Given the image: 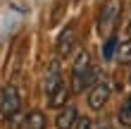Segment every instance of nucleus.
Masks as SVG:
<instances>
[{"label": "nucleus", "instance_id": "7ed1b4c3", "mask_svg": "<svg viewBox=\"0 0 131 129\" xmlns=\"http://www.w3.org/2000/svg\"><path fill=\"white\" fill-rule=\"evenodd\" d=\"M21 110V98L14 84H5L0 91V115L5 117V122H12Z\"/></svg>", "mask_w": 131, "mask_h": 129}, {"label": "nucleus", "instance_id": "f257e3e1", "mask_svg": "<svg viewBox=\"0 0 131 129\" xmlns=\"http://www.w3.org/2000/svg\"><path fill=\"white\" fill-rule=\"evenodd\" d=\"M95 67L91 65V55L86 50H79L72 62V91L74 93H81L91 81L95 79Z\"/></svg>", "mask_w": 131, "mask_h": 129}, {"label": "nucleus", "instance_id": "f8f14e48", "mask_svg": "<svg viewBox=\"0 0 131 129\" xmlns=\"http://www.w3.org/2000/svg\"><path fill=\"white\" fill-rule=\"evenodd\" d=\"M117 57H119V62L131 65V38H126V43H122V45H119Z\"/></svg>", "mask_w": 131, "mask_h": 129}, {"label": "nucleus", "instance_id": "ddd939ff", "mask_svg": "<svg viewBox=\"0 0 131 129\" xmlns=\"http://www.w3.org/2000/svg\"><path fill=\"white\" fill-rule=\"evenodd\" d=\"M74 129H93V122H91L88 117H83V120H79V124H76Z\"/></svg>", "mask_w": 131, "mask_h": 129}, {"label": "nucleus", "instance_id": "dca6fc26", "mask_svg": "<svg viewBox=\"0 0 131 129\" xmlns=\"http://www.w3.org/2000/svg\"><path fill=\"white\" fill-rule=\"evenodd\" d=\"M129 81H131V77H129Z\"/></svg>", "mask_w": 131, "mask_h": 129}, {"label": "nucleus", "instance_id": "0eeeda50", "mask_svg": "<svg viewBox=\"0 0 131 129\" xmlns=\"http://www.w3.org/2000/svg\"><path fill=\"white\" fill-rule=\"evenodd\" d=\"M74 38H76L74 26H67L64 31L60 34V38H57V55H60V57H64V55H69V53H72Z\"/></svg>", "mask_w": 131, "mask_h": 129}, {"label": "nucleus", "instance_id": "39448f33", "mask_svg": "<svg viewBox=\"0 0 131 129\" xmlns=\"http://www.w3.org/2000/svg\"><path fill=\"white\" fill-rule=\"evenodd\" d=\"M62 84V72H60V60L55 57L52 62L48 65V72H45V84H43V88H45V96H52L57 91V86Z\"/></svg>", "mask_w": 131, "mask_h": 129}, {"label": "nucleus", "instance_id": "20e7f679", "mask_svg": "<svg viewBox=\"0 0 131 129\" xmlns=\"http://www.w3.org/2000/svg\"><path fill=\"white\" fill-rule=\"evenodd\" d=\"M110 84L107 81H95L93 86H91V91H88V96H86V101H88V108L91 110H103V105L107 103V98H110Z\"/></svg>", "mask_w": 131, "mask_h": 129}, {"label": "nucleus", "instance_id": "6e6552de", "mask_svg": "<svg viewBox=\"0 0 131 129\" xmlns=\"http://www.w3.org/2000/svg\"><path fill=\"white\" fill-rule=\"evenodd\" d=\"M67 101H69V86L62 81V84L57 86V91L48 98V105H50V108H55V110H62L64 105H67Z\"/></svg>", "mask_w": 131, "mask_h": 129}, {"label": "nucleus", "instance_id": "4468645a", "mask_svg": "<svg viewBox=\"0 0 131 129\" xmlns=\"http://www.w3.org/2000/svg\"><path fill=\"white\" fill-rule=\"evenodd\" d=\"M98 129H110V124H105V122H103V124H100Z\"/></svg>", "mask_w": 131, "mask_h": 129}, {"label": "nucleus", "instance_id": "1a4fd4ad", "mask_svg": "<svg viewBox=\"0 0 131 129\" xmlns=\"http://www.w3.org/2000/svg\"><path fill=\"white\" fill-rule=\"evenodd\" d=\"M21 129H45V115L41 110H31L21 122Z\"/></svg>", "mask_w": 131, "mask_h": 129}, {"label": "nucleus", "instance_id": "2eb2a0df", "mask_svg": "<svg viewBox=\"0 0 131 129\" xmlns=\"http://www.w3.org/2000/svg\"><path fill=\"white\" fill-rule=\"evenodd\" d=\"M126 31H129V36H131V22H129V29H126Z\"/></svg>", "mask_w": 131, "mask_h": 129}, {"label": "nucleus", "instance_id": "9d476101", "mask_svg": "<svg viewBox=\"0 0 131 129\" xmlns=\"http://www.w3.org/2000/svg\"><path fill=\"white\" fill-rule=\"evenodd\" d=\"M117 122L122 127H131V96H126V101L122 103V108L117 112Z\"/></svg>", "mask_w": 131, "mask_h": 129}, {"label": "nucleus", "instance_id": "423d86ee", "mask_svg": "<svg viewBox=\"0 0 131 129\" xmlns=\"http://www.w3.org/2000/svg\"><path fill=\"white\" fill-rule=\"evenodd\" d=\"M76 124H79V110L74 105H64L55 117V127L57 129H74Z\"/></svg>", "mask_w": 131, "mask_h": 129}, {"label": "nucleus", "instance_id": "9b49d317", "mask_svg": "<svg viewBox=\"0 0 131 129\" xmlns=\"http://www.w3.org/2000/svg\"><path fill=\"white\" fill-rule=\"evenodd\" d=\"M117 36H110V38H105V43H103V60H112L114 57V50H117Z\"/></svg>", "mask_w": 131, "mask_h": 129}, {"label": "nucleus", "instance_id": "f03ea898", "mask_svg": "<svg viewBox=\"0 0 131 129\" xmlns=\"http://www.w3.org/2000/svg\"><path fill=\"white\" fill-rule=\"evenodd\" d=\"M119 12H122V0H105L103 7H100V14H98V31L100 36L110 38L114 26H117V19H119Z\"/></svg>", "mask_w": 131, "mask_h": 129}]
</instances>
